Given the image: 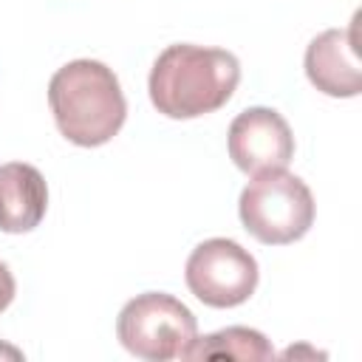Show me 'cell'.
<instances>
[{"label": "cell", "instance_id": "obj_10", "mask_svg": "<svg viewBox=\"0 0 362 362\" xmlns=\"http://www.w3.org/2000/svg\"><path fill=\"white\" fill-rule=\"evenodd\" d=\"M14 291H17V286H14V277H11L8 266L0 260V311H6V308L11 305V300H14Z\"/></svg>", "mask_w": 362, "mask_h": 362}, {"label": "cell", "instance_id": "obj_2", "mask_svg": "<svg viewBox=\"0 0 362 362\" xmlns=\"http://www.w3.org/2000/svg\"><path fill=\"white\" fill-rule=\"evenodd\" d=\"M48 105L59 133L76 147L107 144L127 119L116 74L96 59H74L48 82Z\"/></svg>", "mask_w": 362, "mask_h": 362}, {"label": "cell", "instance_id": "obj_8", "mask_svg": "<svg viewBox=\"0 0 362 362\" xmlns=\"http://www.w3.org/2000/svg\"><path fill=\"white\" fill-rule=\"evenodd\" d=\"M48 209V187L37 167L25 161L0 164V229L23 235L40 226Z\"/></svg>", "mask_w": 362, "mask_h": 362}, {"label": "cell", "instance_id": "obj_7", "mask_svg": "<svg viewBox=\"0 0 362 362\" xmlns=\"http://www.w3.org/2000/svg\"><path fill=\"white\" fill-rule=\"evenodd\" d=\"M305 76L317 90L337 99H351L362 90L356 17L348 28H328L305 48Z\"/></svg>", "mask_w": 362, "mask_h": 362}, {"label": "cell", "instance_id": "obj_5", "mask_svg": "<svg viewBox=\"0 0 362 362\" xmlns=\"http://www.w3.org/2000/svg\"><path fill=\"white\" fill-rule=\"evenodd\" d=\"M184 277L204 305L235 308L255 294L260 272L257 260L238 240L209 238L192 249Z\"/></svg>", "mask_w": 362, "mask_h": 362}, {"label": "cell", "instance_id": "obj_6", "mask_svg": "<svg viewBox=\"0 0 362 362\" xmlns=\"http://www.w3.org/2000/svg\"><path fill=\"white\" fill-rule=\"evenodd\" d=\"M229 158L246 175L283 170L294 158V136L288 122L272 107H246L229 124Z\"/></svg>", "mask_w": 362, "mask_h": 362}, {"label": "cell", "instance_id": "obj_9", "mask_svg": "<svg viewBox=\"0 0 362 362\" xmlns=\"http://www.w3.org/2000/svg\"><path fill=\"white\" fill-rule=\"evenodd\" d=\"M184 359H238V362H266L274 359L272 342L246 325H229L206 337H195Z\"/></svg>", "mask_w": 362, "mask_h": 362}, {"label": "cell", "instance_id": "obj_4", "mask_svg": "<svg viewBox=\"0 0 362 362\" xmlns=\"http://www.w3.org/2000/svg\"><path fill=\"white\" fill-rule=\"evenodd\" d=\"M116 337L139 359H184L187 348L198 337V322L178 297L164 291H144L127 300L119 311Z\"/></svg>", "mask_w": 362, "mask_h": 362}, {"label": "cell", "instance_id": "obj_1", "mask_svg": "<svg viewBox=\"0 0 362 362\" xmlns=\"http://www.w3.org/2000/svg\"><path fill=\"white\" fill-rule=\"evenodd\" d=\"M240 82V62L223 48L192 42L167 45L153 62L150 102L167 119H198L223 107Z\"/></svg>", "mask_w": 362, "mask_h": 362}, {"label": "cell", "instance_id": "obj_3", "mask_svg": "<svg viewBox=\"0 0 362 362\" xmlns=\"http://www.w3.org/2000/svg\"><path fill=\"white\" fill-rule=\"evenodd\" d=\"M243 229L266 243L286 246L300 240L314 223V195L303 178L283 170L252 175L238 201Z\"/></svg>", "mask_w": 362, "mask_h": 362}]
</instances>
